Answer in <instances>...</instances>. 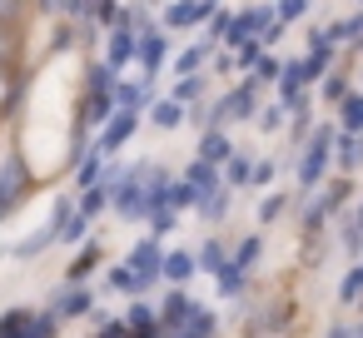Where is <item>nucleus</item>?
Instances as JSON below:
<instances>
[{"label": "nucleus", "instance_id": "f257e3e1", "mask_svg": "<svg viewBox=\"0 0 363 338\" xmlns=\"http://www.w3.org/2000/svg\"><path fill=\"white\" fill-rule=\"evenodd\" d=\"M26 189H30V169H26V159H21V154H6V164H0V219L21 209Z\"/></svg>", "mask_w": 363, "mask_h": 338}, {"label": "nucleus", "instance_id": "f03ea898", "mask_svg": "<svg viewBox=\"0 0 363 338\" xmlns=\"http://www.w3.org/2000/svg\"><path fill=\"white\" fill-rule=\"evenodd\" d=\"M318 164H328V135H313L308 159H303V184H313V179H318Z\"/></svg>", "mask_w": 363, "mask_h": 338}, {"label": "nucleus", "instance_id": "7ed1b4c3", "mask_svg": "<svg viewBox=\"0 0 363 338\" xmlns=\"http://www.w3.org/2000/svg\"><path fill=\"white\" fill-rule=\"evenodd\" d=\"M16 95H21V75H16L6 60H0V110H11V105H16Z\"/></svg>", "mask_w": 363, "mask_h": 338}, {"label": "nucleus", "instance_id": "20e7f679", "mask_svg": "<svg viewBox=\"0 0 363 338\" xmlns=\"http://www.w3.org/2000/svg\"><path fill=\"white\" fill-rule=\"evenodd\" d=\"M189 269H194V259H189V254H164V259H160V274H164V278H174V283H179V278H189Z\"/></svg>", "mask_w": 363, "mask_h": 338}, {"label": "nucleus", "instance_id": "39448f33", "mask_svg": "<svg viewBox=\"0 0 363 338\" xmlns=\"http://www.w3.org/2000/svg\"><path fill=\"white\" fill-rule=\"evenodd\" d=\"M204 16H209V6H174V11H164V21H174V26H194Z\"/></svg>", "mask_w": 363, "mask_h": 338}, {"label": "nucleus", "instance_id": "423d86ee", "mask_svg": "<svg viewBox=\"0 0 363 338\" xmlns=\"http://www.w3.org/2000/svg\"><path fill=\"white\" fill-rule=\"evenodd\" d=\"M130 130H135V115H130V110H125V120H115V130H110V135H105V150H115V145H120V140H130Z\"/></svg>", "mask_w": 363, "mask_h": 338}, {"label": "nucleus", "instance_id": "0eeeda50", "mask_svg": "<svg viewBox=\"0 0 363 338\" xmlns=\"http://www.w3.org/2000/svg\"><path fill=\"white\" fill-rule=\"evenodd\" d=\"M155 125H164V130H174V125H179V105H174V100H164V105H155Z\"/></svg>", "mask_w": 363, "mask_h": 338}, {"label": "nucleus", "instance_id": "6e6552de", "mask_svg": "<svg viewBox=\"0 0 363 338\" xmlns=\"http://www.w3.org/2000/svg\"><path fill=\"white\" fill-rule=\"evenodd\" d=\"M145 65H150V70L160 65V40H145Z\"/></svg>", "mask_w": 363, "mask_h": 338}, {"label": "nucleus", "instance_id": "1a4fd4ad", "mask_svg": "<svg viewBox=\"0 0 363 338\" xmlns=\"http://www.w3.org/2000/svg\"><path fill=\"white\" fill-rule=\"evenodd\" d=\"M343 125H348V130H358V100H348V105H343Z\"/></svg>", "mask_w": 363, "mask_h": 338}, {"label": "nucleus", "instance_id": "9d476101", "mask_svg": "<svg viewBox=\"0 0 363 338\" xmlns=\"http://www.w3.org/2000/svg\"><path fill=\"white\" fill-rule=\"evenodd\" d=\"M204 145H209V159H224V150H229V145H224V140H219V135H209V140H204Z\"/></svg>", "mask_w": 363, "mask_h": 338}, {"label": "nucleus", "instance_id": "9b49d317", "mask_svg": "<svg viewBox=\"0 0 363 338\" xmlns=\"http://www.w3.org/2000/svg\"><path fill=\"white\" fill-rule=\"evenodd\" d=\"M6 50H11V30L0 26V60H6Z\"/></svg>", "mask_w": 363, "mask_h": 338}]
</instances>
